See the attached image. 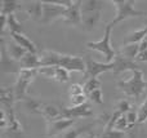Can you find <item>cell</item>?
I'll return each instance as SVG.
<instances>
[{"label": "cell", "instance_id": "cell-7", "mask_svg": "<svg viewBox=\"0 0 147 138\" xmlns=\"http://www.w3.org/2000/svg\"><path fill=\"white\" fill-rule=\"evenodd\" d=\"M85 77L86 79H93V77H97L98 75L103 74V72L107 71H114V62L111 63H106V62H97L94 59H92L90 57H86L85 58Z\"/></svg>", "mask_w": 147, "mask_h": 138}, {"label": "cell", "instance_id": "cell-20", "mask_svg": "<svg viewBox=\"0 0 147 138\" xmlns=\"http://www.w3.org/2000/svg\"><path fill=\"white\" fill-rule=\"evenodd\" d=\"M5 48H7L8 54H9V56L17 62H20L21 59L26 56V53H27V50H26L23 46H21L20 44H17L14 40L9 41L8 45H5Z\"/></svg>", "mask_w": 147, "mask_h": 138}, {"label": "cell", "instance_id": "cell-26", "mask_svg": "<svg viewBox=\"0 0 147 138\" xmlns=\"http://www.w3.org/2000/svg\"><path fill=\"white\" fill-rule=\"evenodd\" d=\"M7 28L9 30V34H23V27L16 14L7 15Z\"/></svg>", "mask_w": 147, "mask_h": 138}, {"label": "cell", "instance_id": "cell-5", "mask_svg": "<svg viewBox=\"0 0 147 138\" xmlns=\"http://www.w3.org/2000/svg\"><path fill=\"white\" fill-rule=\"evenodd\" d=\"M39 75L38 70H27V69H21V71L17 74V80L13 87L16 94V101H26L27 100V89L32 80Z\"/></svg>", "mask_w": 147, "mask_h": 138}, {"label": "cell", "instance_id": "cell-38", "mask_svg": "<svg viewBox=\"0 0 147 138\" xmlns=\"http://www.w3.org/2000/svg\"><path fill=\"white\" fill-rule=\"evenodd\" d=\"M0 127H1L3 129L8 128V116H7V112H5L4 108H1V111H0Z\"/></svg>", "mask_w": 147, "mask_h": 138}, {"label": "cell", "instance_id": "cell-17", "mask_svg": "<svg viewBox=\"0 0 147 138\" xmlns=\"http://www.w3.org/2000/svg\"><path fill=\"white\" fill-rule=\"evenodd\" d=\"M93 127H94V123L84 124V125L71 128L70 131H67L63 134V138H84L85 136L90 134V131L93 129Z\"/></svg>", "mask_w": 147, "mask_h": 138}, {"label": "cell", "instance_id": "cell-40", "mask_svg": "<svg viewBox=\"0 0 147 138\" xmlns=\"http://www.w3.org/2000/svg\"><path fill=\"white\" fill-rule=\"evenodd\" d=\"M146 25H147V20H146Z\"/></svg>", "mask_w": 147, "mask_h": 138}, {"label": "cell", "instance_id": "cell-12", "mask_svg": "<svg viewBox=\"0 0 147 138\" xmlns=\"http://www.w3.org/2000/svg\"><path fill=\"white\" fill-rule=\"evenodd\" d=\"M114 72L115 74H120V72L125 71H134V70H141L140 66L136 63L133 59H129L127 57L121 56V54H116L114 61Z\"/></svg>", "mask_w": 147, "mask_h": 138}, {"label": "cell", "instance_id": "cell-31", "mask_svg": "<svg viewBox=\"0 0 147 138\" xmlns=\"http://www.w3.org/2000/svg\"><path fill=\"white\" fill-rule=\"evenodd\" d=\"M147 121V96L145 98V101L142 102V105L138 108V123L142 124Z\"/></svg>", "mask_w": 147, "mask_h": 138}, {"label": "cell", "instance_id": "cell-33", "mask_svg": "<svg viewBox=\"0 0 147 138\" xmlns=\"http://www.w3.org/2000/svg\"><path fill=\"white\" fill-rule=\"evenodd\" d=\"M88 98L93 103L102 105V103H103V92H102V89H97V90H94L93 93H90V94L88 96Z\"/></svg>", "mask_w": 147, "mask_h": 138}, {"label": "cell", "instance_id": "cell-10", "mask_svg": "<svg viewBox=\"0 0 147 138\" xmlns=\"http://www.w3.org/2000/svg\"><path fill=\"white\" fill-rule=\"evenodd\" d=\"M62 116L66 119H75V120L79 118H89L93 116V110L89 103L78 107H62Z\"/></svg>", "mask_w": 147, "mask_h": 138}, {"label": "cell", "instance_id": "cell-25", "mask_svg": "<svg viewBox=\"0 0 147 138\" xmlns=\"http://www.w3.org/2000/svg\"><path fill=\"white\" fill-rule=\"evenodd\" d=\"M23 105H25V108L31 114H40L43 106L45 105V102H41V101L36 100V98L28 97L26 101H23Z\"/></svg>", "mask_w": 147, "mask_h": 138}, {"label": "cell", "instance_id": "cell-16", "mask_svg": "<svg viewBox=\"0 0 147 138\" xmlns=\"http://www.w3.org/2000/svg\"><path fill=\"white\" fill-rule=\"evenodd\" d=\"M9 35H10V38H12V40H14L17 44L23 46L28 53L38 54V46H36V44L32 43L25 34H9Z\"/></svg>", "mask_w": 147, "mask_h": 138}, {"label": "cell", "instance_id": "cell-37", "mask_svg": "<svg viewBox=\"0 0 147 138\" xmlns=\"http://www.w3.org/2000/svg\"><path fill=\"white\" fill-rule=\"evenodd\" d=\"M117 111H120L121 114H127L128 111H130V103L127 100H121L117 103Z\"/></svg>", "mask_w": 147, "mask_h": 138}, {"label": "cell", "instance_id": "cell-27", "mask_svg": "<svg viewBox=\"0 0 147 138\" xmlns=\"http://www.w3.org/2000/svg\"><path fill=\"white\" fill-rule=\"evenodd\" d=\"M101 87H102V83H101V80L97 79V77L86 79L85 84H84V92H85L86 96H89L90 93H93L94 90L101 89Z\"/></svg>", "mask_w": 147, "mask_h": 138}, {"label": "cell", "instance_id": "cell-39", "mask_svg": "<svg viewBox=\"0 0 147 138\" xmlns=\"http://www.w3.org/2000/svg\"><path fill=\"white\" fill-rule=\"evenodd\" d=\"M84 138H97L96 136H94V134L93 133H90V134H88V136H85V137H84Z\"/></svg>", "mask_w": 147, "mask_h": 138}, {"label": "cell", "instance_id": "cell-8", "mask_svg": "<svg viewBox=\"0 0 147 138\" xmlns=\"http://www.w3.org/2000/svg\"><path fill=\"white\" fill-rule=\"evenodd\" d=\"M76 123L75 119H59V120H54V121H48L47 123V136L48 137H53L57 134L61 133H66L67 131L72 128V125Z\"/></svg>", "mask_w": 147, "mask_h": 138}, {"label": "cell", "instance_id": "cell-18", "mask_svg": "<svg viewBox=\"0 0 147 138\" xmlns=\"http://www.w3.org/2000/svg\"><path fill=\"white\" fill-rule=\"evenodd\" d=\"M20 65L22 69H27V70H38L41 67V62H40V56L35 53H26V56L23 57L20 61Z\"/></svg>", "mask_w": 147, "mask_h": 138}, {"label": "cell", "instance_id": "cell-23", "mask_svg": "<svg viewBox=\"0 0 147 138\" xmlns=\"http://www.w3.org/2000/svg\"><path fill=\"white\" fill-rule=\"evenodd\" d=\"M0 4H1L0 5V14L4 15L14 14V12L21 9V3L14 1V0H3Z\"/></svg>", "mask_w": 147, "mask_h": 138}, {"label": "cell", "instance_id": "cell-11", "mask_svg": "<svg viewBox=\"0 0 147 138\" xmlns=\"http://www.w3.org/2000/svg\"><path fill=\"white\" fill-rule=\"evenodd\" d=\"M63 22L66 25L70 26H80L81 25V20H83V15H81V1H74V4L70 8H67L66 13L63 15Z\"/></svg>", "mask_w": 147, "mask_h": 138}, {"label": "cell", "instance_id": "cell-14", "mask_svg": "<svg viewBox=\"0 0 147 138\" xmlns=\"http://www.w3.org/2000/svg\"><path fill=\"white\" fill-rule=\"evenodd\" d=\"M40 115H43L47 119V121H54L63 119L62 116V107H58L56 105H51V103H45L41 108Z\"/></svg>", "mask_w": 147, "mask_h": 138}, {"label": "cell", "instance_id": "cell-36", "mask_svg": "<svg viewBox=\"0 0 147 138\" xmlns=\"http://www.w3.org/2000/svg\"><path fill=\"white\" fill-rule=\"evenodd\" d=\"M125 116H127V119H128V123H129L130 128H132L134 124L138 123V112H134L133 110H130L125 114Z\"/></svg>", "mask_w": 147, "mask_h": 138}, {"label": "cell", "instance_id": "cell-2", "mask_svg": "<svg viewBox=\"0 0 147 138\" xmlns=\"http://www.w3.org/2000/svg\"><path fill=\"white\" fill-rule=\"evenodd\" d=\"M117 87L128 97H133L134 100H140L141 96L147 89V83L143 79L142 70L132 71V76L128 80H120L117 83Z\"/></svg>", "mask_w": 147, "mask_h": 138}, {"label": "cell", "instance_id": "cell-34", "mask_svg": "<svg viewBox=\"0 0 147 138\" xmlns=\"http://www.w3.org/2000/svg\"><path fill=\"white\" fill-rule=\"evenodd\" d=\"M99 138H124V133L117 132L115 129H105V132L101 134Z\"/></svg>", "mask_w": 147, "mask_h": 138}, {"label": "cell", "instance_id": "cell-19", "mask_svg": "<svg viewBox=\"0 0 147 138\" xmlns=\"http://www.w3.org/2000/svg\"><path fill=\"white\" fill-rule=\"evenodd\" d=\"M25 12L32 21L41 22V17H43V1L30 3V4L27 5V8L25 9Z\"/></svg>", "mask_w": 147, "mask_h": 138}, {"label": "cell", "instance_id": "cell-22", "mask_svg": "<svg viewBox=\"0 0 147 138\" xmlns=\"http://www.w3.org/2000/svg\"><path fill=\"white\" fill-rule=\"evenodd\" d=\"M147 36V26L140 30H136L133 32H130L129 35L125 38V40L123 41V45H127V44H140Z\"/></svg>", "mask_w": 147, "mask_h": 138}, {"label": "cell", "instance_id": "cell-30", "mask_svg": "<svg viewBox=\"0 0 147 138\" xmlns=\"http://www.w3.org/2000/svg\"><path fill=\"white\" fill-rule=\"evenodd\" d=\"M88 96L84 93V94H79V96H75V97H70V103H71V107H78V106H81V105H85L88 103Z\"/></svg>", "mask_w": 147, "mask_h": 138}, {"label": "cell", "instance_id": "cell-28", "mask_svg": "<svg viewBox=\"0 0 147 138\" xmlns=\"http://www.w3.org/2000/svg\"><path fill=\"white\" fill-rule=\"evenodd\" d=\"M53 80L58 83H67L70 80V74L66 69L63 67H56V72H54Z\"/></svg>", "mask_w": 147, "mask_h": 138}, {"label": "cell", "instance_id": "cell-29", "mask_svg": "<svg viewBox=\"0 0 147 138\" xmlns=\"http://www.w3.org/2000/svg\"><path fill=\"white\" fill-rule=\"evenodd\" d=\"M114 129L117 132H123V133H124L125 131H128V129H130V125H129V123H128V119H127V116H125V114H123L116 120V123L114 124Z\"/></svg>", "mask_w": 147, "mask_h": 138}, {"label": "cell", "instance_id": "cell-32", "mask_svg": "<svg viewBox=\"0 0 147 138\" xmlns=\"http://www.w3.org/2000/svg\"><path fill=\"white\" fill-rule=\"evenodd\" d=\"M137 61L147 62V36L140 43V54L137 57Z\"/></svg>", "mask_w": 147, "mask_h": 138}, {"label": "cell", "instance_id": "cell-6", "mask_svg": "<svg viewBox=\"0 0 147 138\" xmlns=\"http://www.w3.org/2000/svg\"><path fill=\"white\" fill-rule=\"evenodd\" d=\"M67 8L59 5L57 1H43V17L41 23L48 25L56 21L57 18H63Z\"/></svg>", "mask_w": 147, "mask_h": 138}, {"label": "cell", "instance_id": "cell-3", "mask_svg": "<svg viewBox=\"0 0 147 138\" xmlns=\"http://www.w3.org/2000/svg\"><path fill=\"white\" fill-rule=\"evenodd\" d=\"M116 9V14H115L114 20L111 22H109L107 25L114 27L115 25L123 22L125 20H129V18H134V17H142L146 15L147 13L142 12V10H138L134 8V1L132 0H112L110 1Z\"/></svg>", "mask_w": 147, "mask_h": 138}, {"label": "cell", "instance_id": "cell-13", "mask_svg": "<svg viewBox=\"0 0 147 138\" xmlns=\"http://www.w3.org/2000/svg\"><path fill=\"white\" fill-rule=\"evenodd\" d=\"M83 20H81V26L85 31H93L94 28L98 26L102 18V12H94V13H86V14H81Z\"/></svg>", "mask_w": 147, "mask_h": 138}, {"label": "cell", "instance_id": "cell-24", "mask_svg": "<svg viewBox=\"0 0 147 138\" xmlns=\"http://www.w3.org/2000/svg\"><path fill=\"white\" fill-rule=\"evenodd\" d=\"M119 53L129 59H137L138 54H140V44H127V45H121Z\"/></svg>", "mask_w": 147, "mask_h": 138}, {"label": "cell", "instance_id": "cell-21", "mask_svg": "<svg viewBox=\"0 0 147 138\" xmlns=\"http://www.w3.org/2000/svg\"><path fill=\"white\" fill-rule=\"evenodd\" d=\"M103 7H105V3L99 1V0H84V1H81V14L102 12Z\"/></svg>", "mask_w": 147, "mask_h": 138}, {"label": "cell", "instance_id": "cell-15", "mask_svg": "<svg viewBox=\"0 0 147 138\" xmlns=\"http://www.w3.org/2000/svg\"><path fill=\"white\" fill-rule=\"evenodd\" d=\"M0 102L3 108H13L16 101V94L13 87H3L0 89Z\"/></svg>", "mask_w": 147, "mask_h": 138}, {"label": "cell", "instance_id": "cell-9", "mask_svg": "<svg viewBox=\"0 0 147 138\" xmlns=\"http://www.w3.org/2000/svg\"><path fill=\"white\" fill-rule=\"evenodd\" d=\"M0 66H1V72H18L21 71L20 62L14 61L12 57L8 54L7 48H5V40L1 39V57H0Z\"/></svg>", "mask_w": 147, "mask_h": 138}, {"label": "cell", "instance_id": "cell-1", "mask_svg": "<svg viewBox=\"0 0 147 138\" xmlns=\"http://www.w3.org/2000/svg\"><path fill=\"white\" fill-rule=\"evenodd\" d=\"M40 62L43 66H53V67H63L67 71L74 72H84L85 74V59L79 56L63 54L54 50H44L40 54Z\"/></svg>", "mask_w": 147, "mask_h": 138}, {"label": "cell", "instance_id": "cell-35", "mask_svg": "<svg viewBox=\"0 0 147 138\" xmlns=\"http://www.w3.org/2000/svg\"><path fill=\"white\" fill-rule=\"evenodd\" d=\"M84 85L80 84H71L69 88V97H75L79 94H84Z\"/></svg>", "mask_w": 147, "mask_h": 138}, {"label": "cell", "instance_id": "cell-4", "mask_svg": "<svg viewBox=\"0 0 147 138\" xmlns=\"http://www.w3.org/2000/svg\"><path fill=\"white\" fill-rule=\"evenodd\" d=\"M111 31L112 27L109 25L105 26V32H103V38L98 41H88L85 44V46L88 49H93V50H97L105 57L106 59V63H111L112 61L116 57V52L114 50L111 45Z\"/></svg>", "mask_w": 147, "mask_h": 138}]
</instances>
